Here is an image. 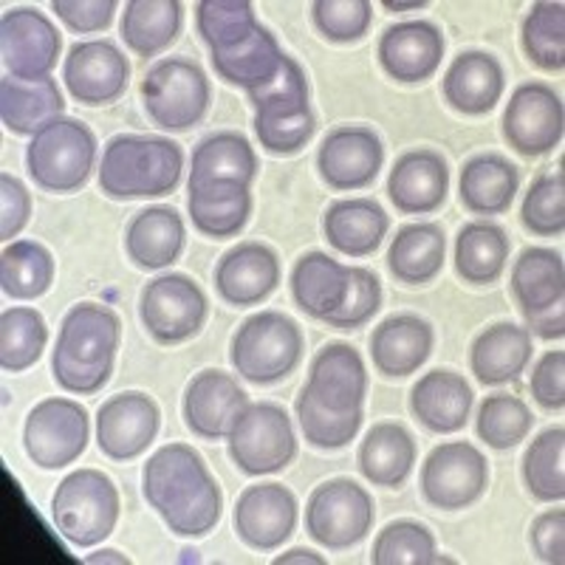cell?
<instances>
[{
	"mask_svg": "<svg viewBox=\"0 0 565 565\" xmlns=\"http://www.w3.org/2000/svg\"><path fill=\"white\" fill-rule=\"evenodd\" d=\"M509 260L507 232L489 221H472L456 241V271L469 286H489L503 275Z\"/></svg>",
	"mask_w": 565,
	"mask_h": 565,
	"instance_id": "cell-39",
	"label": "cell"
},
{
	"mask_svg": "<svg viewBox=\"0 0 565 565\" xmlns=\"http://www.w3.org/2000/svg\"><path fill=\"white\" fill-rule=\"evenodd\" d=\"M360 472L373 487L396 489L407 481L416 463V441L396 422L373 424L360 444Z\"/></svg>",
	"mask_w": 565,
	"mask_h": 565,
	"instance_id": "cell-33",
	"label": "cell"
},
{
	"mask_svg": "<svg viewBox=\"0 0 565 565\" xmlns=\"http://www.w3.org/2000/svg\"><path fill=\"white\" fill-rule=\"evenodd\" d=\"M565 430L548 427L532 441L523 456V481L532 498L543 503L563 501L565 494Z\"/></svg>",
	"mask_w": 565,
	"mask_h": 565,
	"instance_id": "cell-43",
	"label": "cell"
},
{
	"mask_svg": "<svg viewBox=\"0 0 565 565\" xmlns=\"http://www.w3.org/2000/svg\"><path fill=\"white\" fill-rule=\"evenodd\" d=\"M49 328L38 309L14 306L0 317V367L7 373H20L40 360Z\"/></svg>",
	"mask_w": 565,
	"mask_h": 565,
	"instance_id": "cell-42",
	"label": "cell"
},
{
	"mask_svg": "<svg viewBox=\"0 0 565 565\" xmlns=\"http://www.w3.org/2000/svg\"><path fill=\"white\" fill-rule=\"evenodd\" d=\"M280 282V260L275 249L257 241H246L226 252L215 269V289L230 306H257L264 302Z\"/></svg>",
	"mask_w": 565,
	"mask_h": 565,
	"instance_id": "cell-20",
	"label": "cell"
},
{
	"mask_svg": "<svg viewBox=\"0 0 565 565\" xmlns=\"http://www.w3.org/2000/svg\"><path fill=\"white\" fill-rule=\"evenodd\" d=\"M444 57V34L430 20H411L385 29L380 38V63L396 83L416 85L430 79Z\"/></svg>",
	"mask_w": 565,
	"mask_h": 565,
	"instance_id": "cell-19",
	"label": "cell"
},
{
	"mask_svg": "<svg viewBox=\"0 0 565 565\" xmlns=\"http://www.w3.org/2000/svg\"><path fill=\"white\" fill-rule=\"evenodd\" d=\"M52 9L71 32L79 34L103 32L116 14L114 0H54Z\"/></svg>",
	"mask_w": 565,
	"mask_h": 565,
	"instance_id": "cell-55",
	"label": "cell"
},
{
	"mask_svg": "<svg viewBox=\"0 0 565 565\" xmlns=\"http://www.w3.org/2000/svg\"><path fill=\"white\" fill-rule=\"evenodd\" d=\"M184 221L173 206H148L136 212L125 232V249L139 269H164L184 249Z\"/></svg>",
	"mask_w": 565,
	"mask_h": 565,
	"instance_id": "cell-28",
	"label": "cell"
},
{
	"mask_svg": "<svg viewBox=\"0 0 565 565\" xmlns=\"http://www.w3.org/2000/svg\"><path fill=\"white\" fill-rule=\"evenodd\" d=\"M230 458L246 476H271L289 467L297 456L291 418L280 405L257 402L235 416L230 433Z\"/></svg>",
	"mask_w": 565,
	"mask_h": 565,
	"instance_id": "cell-6",
	"label": "cell"
},
{
	"mask_svg": "<svg viewBox=\"0 0 565 565\" xmlns=\"http://www.w3.org/2000/svg\"><path fill=\"white\" fill-rule=\"evenodd\" d=\"M184 170V153L161 136L122 134L105 145L99 190L114 201L159 199L173 193Z\"/></svg>",
	"mask_w": 565,
	"mask_h": 565,
	"instance_id": "cell-2",
	"label": "cell"
},
{
	"mask_svg": "<svg viewBox=\"0 0 565 565\" xmlns=\"http://www.w3.org/2000/svg\"><path fill=\"white\" fill-rule=\"evenodd\" d=\"M526 57L543 71H563L565 65V7L540 0L529 9L521 29Z\"/></svg>",
	"mask_w": 565,
	"mask_h": 565,
	"instance_id": "cell-45",
	"label": "cell"
},
{
	"mask_svg": "<svg viewBox=\"0 0 565 565\" xmlns=\"http://www.w3.org/2000/svg\"><path fill=\"white\" fill-rule=\"evenodd\" d=\"M85 563H88V565H97V563H128V557H122V554H116V552H99V554H90V557H85Z\"/></svg>",
	"mask_w": 565,
	"mask_h": 565,
	"instance_id": "cell-61",
	"label": "cell"
},
{
	"mask_svg": "<svg viewBox=\"0 0 565 565\" xmlns=\"http://www.w3.org/2000/svg\"><path fill=\"white\" fill-rule=\"evenodd\" d=\"M119 342H122L119 317L105 306H97V302H79L65 315L54 351L65 360L90 367V371L114 373Z\"/></svg>",
	"mask_w": 565,
	"mask_h": 565,
	"instance_id": "cell-18",
	"label": "cell"
},
{
	"mask_svg": "<svg viewBox=\"0 0 565 565\" xmlns=\"http://www.w3.org/2000/svg\"><path fill=\"white\" fill-rule=\"evenodd\" d=\"M521 221L532 235L554 238L565 230V175L563 170H552L532 181L529 193L523 195Z\"/></svg>",
	"mask_w": 565,
	"mask_h": 565,
	"instance_id": "cell-49",
	"label": "cell"
},
{
	"mask_svg": "<svg viewBox=\"0 0 565 565\" xmlns=\"http://www.w3.org/2000/svg\"><path fill=\"white\" fill-rule=\"evenodd\" d=\"M52 518L71 546H97L119 521V492L99 469H77L60 481L52 498Z\"/></svg>",
	"mask_w": 565,
	"mask_h": 565,
	"instance_id": "cell-3",
	"label": "cell"
},
{
	"mask_svg": "<svg viewBox=\"0 0 565 565\" xmlns=\"http://www.w3.org/2000/svg\"><path fill=\"white\" fill-rule=\"evenodd\" d=\"M32 215V195L12 173H0V238H18Z\"/></svg>",
	"mask_w": 565,
	"mask_h": 565,
	"instance_id": "cell-54",
	"label": "cell"
},
{
	"mask_svg": "<svg viewBox=\"0 0 565 565\" xmlns=\"http://www.w3.org/2000/svg\"><path fill=\"white\" fill-rule=\"evenodd\" d=\"M563 99L546 83H526L514 88L503 110V139L521 156H546L563 141Z\"/></svg>",
	"mask_w": 565,
	"mask_h": 565,
	"instance_id": "cell-13",
	"label": "cell"
},
{
	"mask_svg": "<svg viewBox=\"0 0 565 565\" xmlns=\"http://www.w3.org/2000/svg\"><path fill=\"white\" fill-rule=\"evenodd\" d=\"M373 498L356 481L334 478L311 492L306 507V529L326 548H351L367 537L373 526Z\"/></svg>",
	"mask_w": 565,
	"mask_h": 565,
	"instance_id": "cell-8",
	"label": "cell"
},
{
	"mask_svg": "<svg viewBox=\"0 0 565 565\" xmlns=\"http://www.w3.org/2000/svg\"><path fill=\"white\" fill-rule=\"evenodd\" d=\"M141 105L159 128L190 130L210 108V79L193 60H159L141 79Z\"/></svg>",
	"mask_w": 565,
	"mask_h": 565,
	"instance_id": "cell-7",
	"label": "cell"
},
{
	"mask_svg": "<svg viewBox=\"0 0 565 565\" xmlns=\"http://www.w3.org/2000/svg\"><path fill=\"white\" fill-rule=\"evenodd\" d=\"M382 309V282L371 269L362 266H348V291L340 309L322 322H328L337 331H353L373 320V315Z\"/></svg>",
	"mask_w": 565,
	"mask_h": 565,
	"instance_id": "cell-51",
	"label": "cell"
},
{
	"mask_svg": "<svg viewBox=\"0 0 565 565\" xmlns=\"http://www.w3.org/2000/svg\"><path fill=\"white\" fill-rule=\"evenodd\" d=\"M512 291L526 320L559 309L565 297L563 255L543 246L523 252L512 266Z\"/></svg>",
	"mask_w": 565,
	"mask_h": 565,
	"instance_id": "cell-30",
	"label": "cell"
},
{
	"mask_svg": "<svg viewBox=\"0 0 565 565\" xmlns=\"http://www.w3.org/2000/svg\"><path fill=\"white\" fill-rule=\"evenodd\" d=\"M532 548L543 563L559 565L565 559V512L563 509H548L537 514L532 523Z\"/></svg>",
	"mask_w": 565,
	"mask_h": 565,
	"instance_id": "cell-57",
	"label": "cell"
},
{
	"mask_svg": "<svg viewBox=\"0 0 565 565\" xmlns=\"http://www.w3.org/2000/svg\"><path fill=\"white\" fill-rule=\"evenodd\" d=\"M63 79L77 103L99 108L122 97L130 79V63L108 40H88L71 45Z\"/></svg>",
	"mask_w": 565,
	"mask_h": 565,
	"instance_id": "cell-14",
	"label": "cell"
},
{
	"mask_svg": "<svg viewBox=\"0 0 565 565\" xmlns=\"http://www.w3.org/2000/svg\"><path fill=\"white\" fill-rule=\"evenodd\" d=\"M94 161H97V136L88 125L68 116L45 125L26 150L29 175L49 193H74L85 186Z\"/></svg>",
	"mask_w": 565,
	"mask_h": 565,
	"instance_id": "cell-5",
	"label": "cell"
},
{
	"mask_svg": "<svg viewBox=\"0 0 565 565\" xmlns=\"http://www.w3.org/2000/svg\"><path fill=\"white\" fill-rule=\"evenodd\" d=\"M385 164L380 136L365 125H342L322 139L317 153L320 179L331 190H362L373 184Z\"/></svg>",
	"mask_w": 565,
	"mask_h": 565,
	"instance_id": "cell-15",
	"label": "cell"
},
{
	"mask_svg": "<svg viewBox=\"0 0 565 565\" xmlns=\"http://www.w3.org/2000/svg\"><path fill=\"white\" fill-rule=\"evenodd\" d=\"M489 463L467 441L438 444L422 467V492L427 503L447 512L467 509L487 492Z\"/></svg>",
	"mask_w": 565,
	"mask_h": 565,
	"instance_id": "cell-11",
	"label": "cell"
},
{
	"mask_svg": "<svg viewBox=\"0 0 565 565\" xmlns=\"http://www.w3.org/2000/svg\"><path fill=\"white\" fill-rule=\"evenodd\" d=\"M447 238L438 224H411L396 232L387 249V269L405 286H427L444 269Z\"/></svg>",
	"mask_w": 565,
	"mask_h": 565,
	"instance_id": "cell-35",
	"label": "cell"
},
{
	"mask_svg": "<svg viewBox=\"0 0 565 565\" xmlns=\"http://www.w3.org/2000/svg\"><path fill=\"white\" fill-rule=\"evenodd\" d=\"M210 54L212 65H215V74L221 79H226L230 85H238V88L246 90H255L269 83L277 71H280L282 57H286L280 43L275 40V34L264 26H257L241 43Z\"/></svg>",
	"mask_w": 565,
	"mask_h": 565,
	"instance_id": "cell-37",
	"label": "cell"
},
{
	"mask_svg": "<svg viewBox=\"0 0 565 565\" xmlns=\"http://www.w3.org/2000/svg\"><path fill=\"white\" fill-rule=\"evenodd\" d=\"M195 23L210 52L230 49L260 26L255 7L246 0H204L195 9Z\"/></svg>",
	"mask_w": 565,
	"mask_h": 565,
	"instance_id": "cell-48",
	"label": "cell"
},
{
	"mask_svg": "<svg viewBox=\"0 0 565 565\" xmlns=\"http://www.w3.org/2000/svg\"><path fill=\"white\" fill-rule=\"evenodd\" d=\"M63 49L60 32L43 12L29 7L9 9L0 18V60L7 77L45 79L54 71Z\"/></svg>",
	"mask_w": 565,
	"mask_h": 565,
	"instance_id": "cell-12",
	"label": "cell"
},
{
	"mask_svg": "<svg viewBox=\"0 0 565 565\" xmlns=\"http://www.w3.org/2000/svg\"><path fill=\"white\" fill-rule=\"evenodd\" d=\"M161 413L153 398L139 391L119 393L99 407L97 444L114 461H130L153 444Z\"/></svg>",
	"mask_w": 565,
	"mask_h": 565,
	"instance_id": "cell-17",
	"label": "cell"
},
{
	"mask_svg": "<svg viewBox=\"0 0 565 565\" xmlns=\"http://www.w3.org/2000/svg\"><path fill=\"white\" fill-rule=\"evenodd\" d=\"M65 110L63 90L52 77L34 79H0V119L3 128L18 136H38L45 125L60 119Z\"/></svg>",
	"mask_w": 565,
	"mask_h": 565,
	"instance_id": "cell-32",
	"label": "cell"
},
{
	"mask_svg": "<svg viewBox=\"0 0 565 565\" xmlns=\"http://www.w3.org/2000/svg\"><path fill=\"white\" fill-rule=\"evenodd\" d=\"M317 122L315 114L300 110V114L282 116H255V134L260 139V148L275 156H295L300 153L315 136Z\"/></svg>",
	"mask_w": 565,
	"mask_h": 565,
	"instance_id": "cell-53",
	"label": "cell"
},
{
	"mask_svg": "<svg viewBox=\"0 0 565 565\" xmlns=\"http://www.w3.org/2000/svg\"><path fill=\"white\" fill-rule=\"evenodd\" d=\"M235 532L249 548L271 552L291 537L297 526V498L282 483H255L241 492L232 512Z\"/></svg>",
	"mask_w": 565,
	"mask_h": 565,
	"instance_id": "cell-16",
	"label": "cell"
},
{
	"mask_svg": "<svg viewBox=\"0 0 565 565\" xmlns=\"http://www.w3.org/2000/svg\"><path fill=\"white\" fill-rule=\"evenodd\" d=\"M186 210L206 238H235L252 215V193L232 184L199 186L186 195Z\"/></svg>",
	"mask_w": 565,
	"mask_h": 565,
	"instance_id": "cell-38",
	"label": "cell"
},
{
	"mask_svg": "<svg viewBox=\"0 0 565 565\" xmlns=\"http://www.w3.org/2000/svg\"><path fill=\"white\" fill-rule=\"evenodd\" d=\"M436 334L433 326L418 315H393L373 328V365L387 380H405L430 360Z\"/></svg>",
	"mask_w": 565,
	"mask_h": 565,
	"instance_id": "cell-23",
	"label": "cell"
},
{
	"mask_svg": "<svg viewBox=\"0 0 565 565\" xmlns=\"http://www.w3.org/2000/svg\"><path fill=\"white\" fill-rule=\"evenodd\" d=\"M391 230V218L373 199L334 201L322 215L326 241L348 257H367L380 249Z\"/></svg>",
	"mask_w": 565,
	"mask_h": 565,
	"instance_id": "cell-27",
	"label": "cell"
},
{
	"mask_svg": "<svg viewBox=\"0 0 565 565\" xmlns=\"http://www.w3.org/2000/svg\"><path fill=\"white\" fill-rule=\"evenodd\" d=\"M257 175V156L249 139L241 134H212L201 141L193 153V170H190V190L215 184L246 186Z\"/></svg>",
	"mask_w": 565,
	"mask_h": 565,
	"instance_id": "cell-29",
	"label": "cell"
},
{
	"mask_svg": "<svg viewBox=\"0 0 565 565\" xmlns=\"http://www.w3.org/2000/svg\"><path fill=\"white\" fill-rule=\"evenodd\" d=\"M503 65L487 52H463L444 74V99L458 114H489L503 97Z\"/></svg>",
	"mask_w": 565,
	"mask_h": 565,
	"instance_id": "cell-26",
	"label": "cell"
},
{
	"mask_svg": "<svg viewBox=\"0 0 565 565\" xmlns=\"http://www.w3.org/2000/svg\"><path fill=\"white\" fill-rule=\"evenodd\" d=\"M348 291V266L326 252H309L291 269V295L302 311L315 320H326L342 306Z\"/></svg>",
	"mask_w": 565,
	"mask_h": 565,
	"instance_id": "cell-36",
	"label": "cell"
},
{
	"mask_svg": "<svg viewBox=\"0 0 565 565\" xmlns=\"http://www.w3.org/2000/svg\"><path fill=\"white\" fill-rule=\"evenodd\" d=\"M529 322V334H537L543 337V340H563L565 334V320H563V306L559 309H552L548 315H540L534 317V320H526Z\"/></svg>",
	"mask_w": 565,
	"mask_h": 565,
	"instance_id": "cell-58",
	"label": "cell"
},
{
	"mask_svg": "<svg viewBox=\"0 0 565 565\" xmlns=\"http://www.w3.org/2000/svg\"><path fill=\"white\" fill-rule=\"evenodd\" d=\"M309 387L331 411H360L367 396V371L356 348L331 342L311 360Z\"/></svg>",
	"mask_w": 565,
	"mask_h": 565,
	"instance_id": "cell-24",
	"label": "cell"
},
{
	"mask_svg": "<svg viewBox=\"0 0 565 565\" xmlns=\"http://www.w3.org/2000/svg\"><path fill=\"white\" fill-rule=\"evenodd\" d=\"M534 416L526 402L509 393H494L483 398L478 411V436L492 450H512L532 433Z\"/></svg>",
	"mask_w": 565,
	"mask_h": 565,
	"instance_id": "cell-46",
	"label": "cell"
},
{
	"mask_svg": "<svg viewBox=\"0 0 565 565\" xmlns=\"http://www.w3.org/2000/svg\"><path fill=\"white\" fill-rule=\"evenodd\" d=\"M88 411L71 398H45L29 413L23 447L40 469H63L77 461L88 447Z\"/></svg>",
	"mask_w": 565,
	"mask_h": 565,
	"instance_id": "cell-9",
	"label": "cell"
},
{
	"mask_svg": "<svg viewBox=\"0 0 565 565\" xmlns=\"http://www.w3.org/2000/svg\"><path fill=\"white\" fill-rule=\"evenodd\" d=\"M246 405V393L230 373L201 371L184 391V422L199 438L218 441Z\"/></svg>",
	"mask_w": 565,
	"mask_h": 565,
	"instance_id": "cell-22",
	"label": "cell"
},
{
	"mask_svg": "<svg viewBox=\"0 0 565 565\" xmlns=\"http://www.w3.org/2000/svg\"><path fill=\"white\" fill-rule=\"evenodd\" d=\"M139 320L161 345H179L195 337L206 320V295L186 275H164L141 289Z\"/></svg>",
	"mask_w": 565,
	"mask_h": 565,
	"instance_id": "cell-10",
	"label": "cell"
},
{
	"mask_svg": "<svg viewBox=\"0 0 565 565\" xmlns=\"http://www.w3.org/2000/svg\"><path fill=\"white\" fill-rule=\"evenodd\" d=\"M450 193V168L436 150H411L398 156L387 179V195L405 215L436 212Z\"/></svg>",
	"mask_w": 565,
	"mask_h": 565,
	"instance_id": "cell-21",
	"label": "cell"
},
{
	"mask_svg": "<svg viewBox=\"0 0 565 565\" xmlns=\"http://www.w3.org/2000/svg\"><path fill=\"white\" fill-rule=\"evenodd\" d=\"M277 565H289V563H306V565H322L326 559L320 557V554L309 552V548H295V552L289 554H280V557L275 559Z\"/></svg>",
	"mask_w": 565,
	"mask_h": 565,
	"instance_id": "cell-59",
	"label": "cell"
},
{
	"mask_svg": "<svg viewBox=\"0 0 565 565\" xmlns=\"http://www.w3.org/2000/svg\"><path fill=\"white\" fill-rule=\"evenodd\" d=\"M181 32V3L175 0H130L122 12L119 34L130 52L156 57Z\"/></svg>",
	"mask_w": 565,
	"mask_h": 565,
	"instance_id": "cell-40",
	"label": "cell"
},
{
	"mask_svg": "<svg viewBox=\"0 0 565 565\" xmlns=\"http://www.w3.org/2000/svg\"><path fill=\"white\" fill-rule=\"evenodd\" d=\"M54 282V257L38 241H14L0 255V289L12 300H38Z\"/></svg>",
	"mask_w": 565,
	"mask_h": 565,
	"instance_id": "cell-41",
	"label": "cell"
},
{
	"mask_svg": "<svg viewBox=\"0 0 565 565\" xmlns=\"http://www.w3.org/2000/svg\"><path fill=\"white\" fill-rule=\"evenodd\" d=\"M521 186V173L512 161L498 153L469 159L461 170V204L476 215H501L512 206Z\"/></svg>",
	"mask_w": 565,
	"mask_h": 565,
	"instance_id": "cell-34",
	"label": "cell"
},
{
	"mask_svg": "<svg viewBox=\"0 0 565 565\" xmlns=\"http://www.w3.org/2000/svg\"><path fill=\"white\" fill-rule=\"evenodd\" d=\"M371 559L376 565H436L447 563L438 557L436 537L416 521H396L385 526L373 543Z\"/></svg>",
	"mask_w": 565,
	"mask_h": 565,
	"instance_id": "cell-47",
	"label": "cell"
},
{
	"mask_svg": "<svg viewBox=\"0 0 565 565\" xmlns=\"http://www.w3.org/2000/svg\"><path fill=\"white\" fill-rule=\"evenodd\" d=\"M141 492L179 537H204L218 526L224 494L204 458L186 444H168L150 456L141 472Z\"/></svg>",
	"mask_w": 565,
	"mask_h": 565,
	"instance_id": "cell-1",
	"label": "cell"
},
{
	"mask_svg": "<svg viewBox=\"0 0 565 565\" xmlns=\"http://www.w3.org/2000/svg\"><path fill=\"white\" fill-rule=\"evenodd\" d=\"M300 356V326L280 311H260L249 317L232 337V367L255 385H275L286 380Z\"/></svg>",
	"mask_w": 565,
	"mask_h": 565,
	"instance_id": "cell-4",
	"label": "cell"
},
{
	"mask_svg": "<svg viewBox=\"0 0 565 565\" xmlns=\"http://www.w3.org/2000/svg\"><path fill=\"white\" fill-rule=\"evenodd\" d=\"M424 7H427L424 0H411V3H393V0H385V3H382L385 12H418V9Z\"/></svg>",
	"mask_w": 565,
	"mask_h": 565,
	"instance_id": "cell-60",
	"label": "cell"
},
{
	"mask_svg": "<svg viewBox=\"0 0 565 565\" xmlns=\"http://www.w3.org/2000/svg\"><path fill=\"white\" fill-rule=\"evenodd\" d=\"M315 26L331 43H356L367 34L373 7L367 0H317L311 7Z\"/></svg>",
	"mask_w": 565,
	"mask_h": 565,
	"instance_id": "cell-52",
	"label": "cell"
},
{
	"mask_svg": "<svg viewBox=\"0 0 565 565\" xmlns=\"http://www.w3.org/2000/svg\"><path fill=\"white\" fill-rule=\"evenodd\" d=\"M295 411L302 436L317 450H342L356 438L362 427V407L360 411H331L309 387L300 391Z\"/></svg>",
	"mask_w": 565,
	"mask_h": 565,
	"instance_id": "cell-44",
	"label": "cell"
},
{
	"mask_svg": "<svg viewBox=\"0 0 565 565\" xmlns=\"http://www.w3.org/2000/svg\"><path fill=\"white\" fill-rule=\"evenodd\" d=\"M532 360V334L529 328L498 322L487 328L469 351V367L481 385H507L526 371Z\"/></svg>",
	"mask_w": 565,
	"mask_h": 565,
	"instance_id": "cell-31",
	"label": "cell"
},
{
	"mask_svg": "<svg viewBox=\"0 0 565 565\" xmlns=\"http://www.w3.org/2000/svg\"><path fill=\"white\" fill-rule=\"evenodd\" d=\"M532 396L546 411H563L565 405V353L548 351L532 371Z\"/></svg>",
	"mask_w": 565,
	"mask_h": 565,
	"instance_id": "cell-56",
	"label": "cell"
},
{
	"mask_svg": "<svg viewBox=\"0 0 565 565\" xmlns=\"http://www.w3.org/2000/svg\"><path fill=\"white\" fill-rule=\"evenodd\" d=\"M255 116H282L309 110V79L295 57H282L280 71L266 85L255 90H246Z\"/></svg>",
	"mask_w": 565,
	"mask_h": 565,
	"instance_id": "cell-50",
	"label": "cell"
},
{
	"mask_svg": "<svg viewBox=\"0 0 565 565\" xmlns=\"http://www.w3.org/2000/svg\"><path fill=\"white\" fill-rule=\"evenodd\" d=\"M476 393L461 373L430 371L411 391V413L430 433H458L469 422Z\"/></svg>",
	"mask_w": 565,
	"mask_h": 565,
	"instance_id": "cell-25",
	"label": "cell"
}]
</instances>
